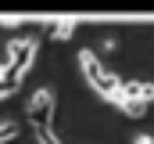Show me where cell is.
<instances>
[{"instance_id":"1","label":"cell","mask_w":154,"mask_h":144,"mask_svg":"<svg viewBox=\"0 0 154 144\" xmlns=\"http://www.w3.org/2000/svg\"><path fill=\"white\" fill-rule=\"evenodd\" d=\"M36 51H39V40L36 36H22V40H11L7 43V69H11V79H25V72L32 69L36 61Z\"/></svg>"},{"instance_id":"2","label":"cell","mask_w":154,"mask_h":144,"mask_svg":"<svg viewBox=\"0 0 154 144\" xmlns=\"http://www.w3.org/2000/svg\"><path fill=\"white\" fill-rule=\"evenodd\" d=\"M54 105H57L54 90H50V87H39L36 94L29 97V105H25V115H29V123H32V126H50Z\"/></svg>"},{"instance_id":"3","label":"cell","mask_w":154,"mask_h":144,"mask_svg":"<svg viewBox=\"0 0 154 144\" xmlns=\"http://www.w3.org/2000/svg\"><path fill=\"white\" fill-rule=\"evenodd\" d=\"M79 69H82V76H86L90 87H97V83L108 76V69L100 65V58H97L93 51H79Z\"/></svg>"},{"instance_id":"4","label":"cell","mask_w":154,"mask_h":144,"mask_svg":"<svg viewBox=\"0 0 154 144\" xmlns=\"http://www.w3.org/2000/svg\"><path fill=\"white\" fill-rule=\"evenodd\" d=\"M122 97H129V101H140V105H154V83H143V79H125V87H122Z\"/></svg>"},{"instance_id":"5","label":"cell","mask_w":154,"mask_h":144,"mask_svg":"<svg viewBox=\"0 0 154 144\" xmlns=\"http://www.w3.org/2000/svg\"><path fill=\"white\" fill-rule=\"evenodd\" d=\"M47 33L54 36V40H72V36H75V22H72V18H61V22H54Z\"/></svg>"},{"instance_id":"6","label":"cell","mask_w":154,"mask_h":144,"mask_svg":"<svg viewBox=\"0 0 154 144\" xmlns=\"http://www.w3.org/2000/svg\"><path fill=\"white\" fill-rule=\"evenodd\" d=\"M118 108H122V112H125L129 119H143L151 105H140V101H129V97H122V105H118Z\"/></svg>"},{"instance_id":"7","label":"cell","mask_w":154,"mask_h":144,"mask_svg":"<svg viewBox=\"0 0 154 144\" xmlns=\"http://www.w3.org/2000/svg\"><path fill=\"white\" fill-rule=\"evenodd\" d=\"M18 87H22V83H18V79H11V76H7V79H4V83H0V101H7V97H14V94H18Z\"/></svg>"},{"instance_id":"8","label":"cell","mask_w":154,"mask_h":144,"mask_svg":"<svg viewBox=\"0 0 154 144\" xmlns=\"http://www.w3.org/2000/svg\"><path fill=\"white\" fill-rule=\"evenodd\" d=\"M14 137H18V126H14V123H0V144L14 141Z\"/></svg>"},{"instance_id":"9","label":"cell","mask_w":154,"mask_h":144,"mask_svg":"<svg viewBox=\"0 0 154 144\" xmlns=\"http://www.w3.org/2000/svg\"><path fill=\"white\" fill-rule=\"evenodd\" d=\"M14 25H22V18H0V29H14Z\"/></svg>"},{"instance_id":"10","label":"cell","mask_w":154,"mask_h":144,"mask_svg":"<svg viewBox=\"0 0 154 144\" xmlns=\"http://www.w3.org/2000/svg\"><path fill=\"white\" fill-rule=\"evenodd\" d=\"M133 144H154V137L151 133H140V137H133Z\"/></svg>"},{"instance_id":"11","label":"cell","mask_w":154,"mask_h":144,"mask_svg":"<svg viewBox=\"0 0 154 144\" xmlns=\"http://www.w3.org/2000/svg\"><path fill=\"white\" fill-rule=\"evenodd\" d=\"M7 76H11V69H7V61H0V83H4Z\"/></svg>"}]
</instances>
